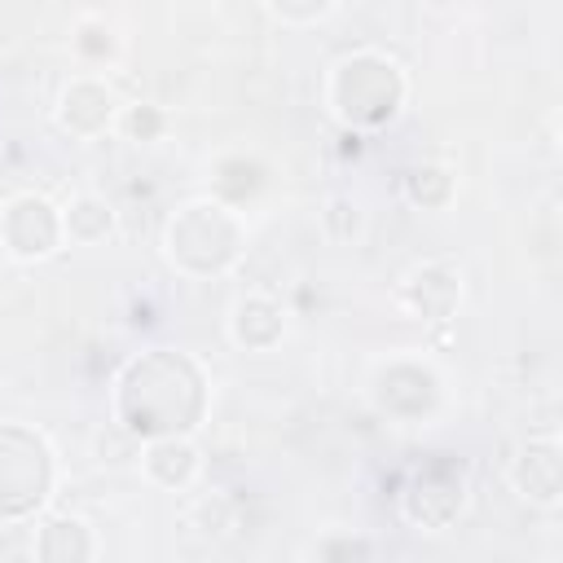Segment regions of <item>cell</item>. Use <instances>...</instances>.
I'll return each instance as SVG.
<instances>
[{"instance_id":"obj_14","label":"cell","mask_w":563,"mask_h":563,"mask_svg":"<svg viewBox=\"0 0 563 563\" xmlns=\"http://www.w3.org/2000/svg\"><path fill=\"white\" fill-rule=\"evenodd\" d=\"M62 233H66V242L97 246V242H106L114 233V207L101 194H75L62 207Z\"/></svg>"},{"instance_id":"obj_8","label":"cell","mask_w":563,"mask_h":563,"mask_svg":"<svg viewBox=\"0 0 563 563\" xmlns=\"http://www.w3.org/2000/svg\"><path fill=\"white\" fill-rule=\"evenodd\" d=\"M53 119H57L62 132H70V136H79V141H92V136H101V132L114 128V119H119V97H114V88H110L106 79H97V75H75V79L57 92Z\"/></svg>"},{"instance_id":"obj_16","label":"cell","mask_w":563,"mask_h":563,"mask_svg":"<svg viewBox=\"0 0 563 563\" xmlns=\"http://www.w3.org/2000/svg\"><path fill=\"white\" fill-rule=\"evenodd\" d=\"M321 233H325L330 242H356V238L365 233V211H361L347 194H334V198H325V207H321Z\"/></svg>"},{"instance_id":"obj_10","label":"cell","mask_w":563,"mask_h":563,"mask_svg":"<svg viewBox=\"0 0 563 563\" xmlns=\"http://www.w3.org/2000/svg\"><path fill=\"white\" fill-rule=\"evenodd\" d=\"M510 488L541 506L554 510L563 501V457H559V440L554 435H532L528 444H519V453L510 457Z\"/></svg>"},{"instance_id":"obj_9","label":"cell","mask_w":563,"mask_h":563,"mask_svg":"<svg viewBox=\"0 0 563 563\" xmlns=\"http://www.w3.org/2000/svg\"><path fill=\"white\" fill-rule=\"evenodd\" d=\"M462 268L453 260H422L400 282V299L418 321H449L462 303Z\"/></svg>"},{"instance_id":"obj_5","label":"cell","mask_w":563,"mask_h":563,"mask_svg":"<svg viewBox=\"0 0 563 563\" xmlns=\"http://www.w3.org/2000/svg\"><path fill=\"white\" fill-rule=\"evenodd\" d=\"M462 501H466V471L457 457L449 453H435L413 479L409 488L400 493V515L413 523V528H449L457 515H462Z\"/></svg>"},{"instance_id":"obj_11","label":"cell","mask_w":563,"mask_h":563,"mask_svg":"<svg viewBox=\"0 0 563 563\" xmlns=\"http://www.w3.org/2000/svg\"><path fill=\"white\" fill-rule=\"evenodd\" d=\"M141 471L150 484L180 493L198 479L202 453H198L194 435H154V440H141Z\"/></svg>"},{"instance_id":"obj_4","label":"cell","mask_w":563,"mask_h":563,"mask_svg":"<svg viewBox=\"0 0 563 563\" xmlns=\"http://www.w3.org/2000/svg\"><path fill=\"white\" fill-rule=\"evenodd\" d=\"M53 444L22 422H0V523H22L53 497Z\"/></svg>"},{"instance_id":"obj_15","label":"cell","mask_w":563,"mask_h":563,"mask_svg":"<svg viewBox=\"0 0 563 563\" xmlns=\"http://www.w3.org/2000/svg\"><path fill=\"white\" fill-rule=\"evenodd\" d=\"M405 194H409L413 207H427V211L449 207V198H453V176H449L440 163H418V167H409V176H405Z\"/></svg>"},{"instance_id":"obj_17","label":"cell","mask_w":563,"mask_h":563,"mask_svg":"<svg viewBox=\"0 0 563 563\" xmlns=\"http://www.w3.org/2000/svg\"><path fill=\"white\" fill-rule=\"evenodd\" d=\"M114 128H119L128 141H158L163 128H167V114H163L158 106H150V101H132V106L119 110Z\"/></svg>"},{"instance_id":"obj_7","label":"cell","mask_w":563,"mask_h":563,"mask_svg":"<svg viewBox=\"0 0 563 563\" xmlns=\"http://www.w3.org/2000/svg\"><path fill=\"white\" fill-rule=\"evenodd\" d=\"M374 405L378 413L400 418V422L427 418L440 405V374L427 361L396 356L374 374Z\"/></svg>"},{"instance_id":"obj_2","label":"cell","mask_w":563,"mask_h":563,"mask_svg":"<svg viewBox=\"0 0 563 563\" xmlns=\"http://www.w3.org/2000/svg\"><path fill=\"white\" fill-rule=\"evenodd\" d=\"M242 246V216L220 198H189L163 224V255L180 277H220L238 264Z\"/></svg>"},{"instance_id":"obj_22","label":"cell","mask_w":563,"mask_h":563,"mask_svg":"<svg viewBox=\"0 0 563 563\" xmlns=\"http://www.w3.org/2000/svg\"><path fill=\"white\" fill-rule=\"evenodd\" d=\"M198 4H224V0H198Z\"/></svg>"},{"instance_id":"obj_21","label":"cell","mask_w":563,"mask_h":563,"mask_svg":"<svg viewBox=\"0 0 563 563\" xmlns=\"http://www.w3.org/2000/svg\"><path fill=\"white\" fill-rule=\"evenodd\" d=\"M431 9H453V4H462V0H427Z\"/></svg>"},{"instance_id":"obj_19","label":"cell","mask_w":563,"mask_h":563,"mask_svg":"<svg viewBox=\"0 0 563 563\" xmlns=\"http://www.w3.org/2000/svg\"><path fill=\"white\" fill-rule=\"evenodd\" d=\"M75 48H79L88 62H110V57H114V35H110V26H101V22H79Z\"/></svg>"},{"instance_id":"obj_12","label":"cell","mask_w":563,"mask_h":563,"mask_svg":"<svg viewBox=\"0 0 563 563\" xmlns=\"http://www.w3.org/2000/svg\"><path fill=\"white\" fill-rule=\"evenodd\" d=\"M286 334V312L268 295H242L229 308V339L246 352H268Z\"/></svg>"},{"instance_id":"obj_18","label":"cell","mask_w":563,"mask_h":563,"mask_svg":"<svg viewBox=\"0 0 563 563\" xmlns=\"http://www.w3.org/2000/svg\"><path fill=\"white\" fill-rule=\"evenodd\" d=\"M268 9L290 26H308V22H321L334 9V0H268Z\"/></svg>"},{"instance_id":"obj_1","label":"cell","mask_w":563,"mask_h":563,"mask_svg":"<svg viewBox=\"0 0 563 563\" xmlns=\"http://www.w3.org/2000/svg\"><path fill=\"white\" fill-rule=\"evenodd\" d=\"M207 418V374L189 352L150 347L114 378V422L132 440L194 435Z\"/></svg>"},{"instance_id":"obj_6","label":"cell","mask_w":563,"mask_h":563,"mask_svg":"<svg viewBox=\"0 0 563 563\" xmlns=\"http://www.w3.org/2000/svg\"><path fill=\"white\" fill-rule=\"evenodd\" d=\"M62 242H66L62 207H53L44 194H18V198L4 202V211H0V246L13 260H22V264L48 260V255H57Z\"/></svg>"},{"instance_id":"obj_20","label":"cell","mask_w":563,"mask_h":563,"mask_svg":"<svg viewBox=\"0 0 563 563\" xmlns=\"http://www.w3.org/2000/svg\"><path fill=\"white\" fill-rule=\"evenodd\" d=\"M312 554H317V559H369L374 545L361 541V537H325V541H317Z\"/></svg>"},{"instance_id":"obj_13","label":"cell","mask_w":563,"mask_h":563,"mask_svg":"<svg viewBox=\"0 0 563 563\" xmlns=\"http://www.w3.org/2000/svg\"><path fill=\"white\" fill-rule=\"evenodd\" d=\"M31 554L40 563H88V559L101 554V545H97L88 519H79V515H53V519H44L35 528Z\"/></svg>"},{"instance_id":"obj_3","label":"cell","mask_w":563,"mask_h":563,"mask_svg":"<svg viewBox=\"0 0 563 563\" xmlns=\"http://www.w3.org/2000/svg\"><path fill=\"white\" fill-rule=\"evenodd\" d=\"M409 92V79L400 62H391L378 48H356L339 57L325 75V106L347 132H369L383 128L400 114Z\"/></svg>"}]
</instances>
